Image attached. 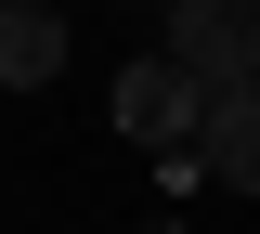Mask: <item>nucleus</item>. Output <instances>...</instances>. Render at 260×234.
Returning a JSON list of instances; mask_svg holds the SVG:
<instances>
[{
	"label": "nucleus",
	"instance_id": "nucleus-4",
	"mask_svg": "<svg viewBox=\"0 0 260 234\" xmlns=\"http://www.w3.org/2000/svg\"><path fill=\"white\" fill-rule=\"evenodd\" d=\"M195 169H208V182H234V195H260V91L208 104V130H195Z\"/></svg>",
	"mask_w": 260,
	"mask_h": 234
},
{
	"label": "nucleus",
	"instance_id": "nucleus-5",
	"mask_svg": "<svg viewBox=\"0 0 260 234\" xmlns=\"http://www.w3.org/2000/svg\"><path fill=\"white\" fill-rule=\"evenodd\" d=\"M169 234H182V221H169Z\"/></svg>",
	"mask_w": 260,
	"mask_h": 234
},
{
	"label": "nucleus",
	"instance_id": "nucleus-3",
	"mask_svg": "<svg viewBox=\"0 0 260 234\" xmlns=\"http://www.w3.org/2000/svg\"><path fill=\"white\" fill-rule=\"evenodd\" d=\"M65 65V13L52 0H0V91H39Z\"/></svg>",
	"mask_w": 260,
	"mask_h": 234
},
{
	"label": "nucleus",
	"instance_id": "nucleus-2",
	"mask_svg": "<svg viewBox=\"0 0 260 234\" xmlns=\"http://www.w3.org/2000/svg\"><path fill=\"white\" fill-rule=\"evenodd\" d=\"M117 130L169 169V156H195V130H208V91H195V78L156 52V65H130V78H117Z\"/></svg>",
	"mask_w": 260,
	"mask_h": 234
},
{
	"label": "nucleus",
	"instance_id": "nucleus-1",
	"mask_svg": "<svg viewBox=\"0 0 260 234\" xmlns=\"http://www.w3.org/2000/svg\"><path fill=\"white\" fill-rule=\"evenodd\" d=\"M169 65L208 104L260 91V0H169Z\"/></svg>",
	"mask_w": 260,
	"mask_h": 234
}]
</instances>
